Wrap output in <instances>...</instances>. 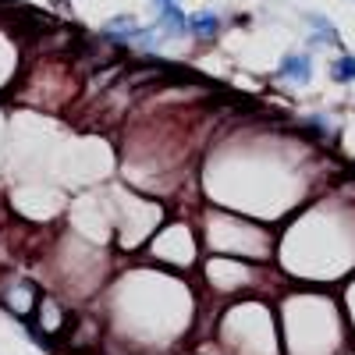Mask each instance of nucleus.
I'll list each match as a JSON object with an SVG mask.
<instances>
[{
  "label": "nucleus",
  "mask_w": 355,
  "mask_h": 355,
  "mask_svg": "<svg viewBox=\"0 0 355 355\" xmlns=\"http://www.w3.org/2000/svg\"><path fill=\"white\" fill-rule=\"evenodd\" d=\"M277 75L291 85H306L313 78V57L309 53H288L281 61V68H277Z\"/></svg>",
  "instance_id": "obj_1"
},
{
  "label": "nucleus",
  "mask_w": 355,
  "mask_h": 355,
  "mask_svg": "<svg viewBox=\"0 0 355 355\" xmlns=\"http://www.w3.org/2000/svg\"><path fill=\"white\" fill-rule=\"evenodd\" d=\"M189 33L199 40H214L220 33V15L217 11H196L189 15Z\"/></svg>",
  "instance_id": "obj_2"
},
{
  "label": "nucleus",
  "mask_w": 355,
  "mask_h": 355,
  "mask_svg": "<svg viewBox=\"0 0 355 355\" xmlns=\"http://www.w3.org/2000/svg\"><path fill=\"white\" fill-rule=\"evenodd\" d=\"M157 15H160V18H157L160 33H167V36H182V33H189V18H185V11L178 8V4H171V8H160Z\"/></svg>",
  "instance_id": "obj_3"
},
{
  "label": "nucleus",
  "mask_w": 355,
  "mask_h": 355,
  "mask_svg": "<svg viewBox=\"0 0 355 355\" xmlns=\"http://www.w3.org/2000/svg\"><path fill=\"white\" fill-rule=\"evenodd\" d=\"M103 33L107 36H117V40H135L139 36V21L132 15H117V18H110L103 25Z\"/></svg>",
  "instance_id": "obj_4"
},
{
  "label": "nucleus",
  "mask_w": 355,
  "mask_h": 355,
  "mask_svg": "<svg viewBox=\"0 0 355 355\" xmlns=\"http://www.w3.org/2000/svg\"><path fill=\"white\" fill-rule=\"evenodd\" d=\"M331 78L341 82V85H352L355 82V53H341L338 61L331 64Z\"/></svg>",
  "instance_id": "obj_5"
},
{
  "label": "nucleus",
  "mask_w": 355,
  "mask_h": 355,
  "mask_svg": "<svg viewBox=\"0 0 355 355\" xmlns=\"http://www.w3.org/2000/svg\"><path fill=\"white\" fill-rule=\"evenodd\" d=\"M309 25L316 28V36H313V43H341V36H338V28H334V21H327L323 15H309Z\"/></svg>",
  "instance_id": "obj_6"
},
{
  "label": "nucleus",
  "mask_w": 355,
  "mask_h": 355,
  "mask_svg": "<svg viewBox=\"0 0 355 355\" xmlns=\"http://www.w3.org/2000/svg\"><path fill=\"white\" fill-rule=\"evenodd\" d=\"M153 4H157V11H160V8H171V4H178V0H153Z\"/></svg>",
  "instance_id": "obj_7"
}]
</instances>
